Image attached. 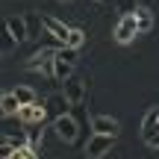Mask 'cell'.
Returning <instances> with one entry per match:
<instances>
[{
    "label": "cell",
    "mask_w": 159,
    "mask_h": 159,
    "mask_svg": "<svg viewBox=\"0 0 159 159\" xmlns=\"http://www.w3.org/2000/svg\"><path fill=\"white\" fill-rule=\"evenodd\" d=\"M59 3H68V0H59Z\"/></svg>",
    "instance_id": "24"
},
{
    "label": "cell",
    "mask_w": 159,
    "mask_h": 159,
    "mask_svg": "<svg viewBox=\"0 0 159 159\" xmlns=\"http://www.w3.org/2000/svg\"><path fill=\"white\" fill-rule=\"evenodd\" d=\"M156 109H159V106H156Z\"/></svg>",
    "instance_id": "26"
},
{
    "label": "cell",
    "mask_w": 159,
    "mask_h": 159,
    "mask_svg": "<svg viewBox=\"0 0 159 159\" xmlns=\"http://www.w3.org/2000/svg\"><path fill=\"white\" fill-rule=\"evenodd\" d=\"M139 21H136V12H124V15L115 21V30H112V39L115 44H130L133 39H139Z\"/></svg>",
    "instance_id": "1"
},
{
    "label": "cell",
    "mask_w": 159,
    "mask_h": 159,
    "mask_svg": "<svg viewBox=\"0 0 159 159\" xmlns=\"http://www.w3.org/2000/svg\"><path fill=\"white\" fill-rule=\"evenodd\" d=\"M12 159H39V150H33L30 144H24V148H15Z\"/></svg>",
    "instance_id": "19"
},
{
    "label": "cell",
    "mask_w": 159,
    "mask_h": 159,
    "mask_svg": "<svg viewBox=\"0 0 159 159\" xmlns=\"http://www.w3.org/2000/svg\"><path fill=\"white\" fill-rule=\"evenodd\" d=\"M44 33L50 35V41L65 44V41H68V35H71V27H68L65 21H59V18H53V15H44Z\"/></svg>",
    "instance_id": "7"
},
{
    "label": "cell",
    "mask_w": 159,
    "mask_h": 159,
    "mask_svg": "<svg viewBox=\"0 0 159 159\" xmlns=\"http://www.w3.org/2000/svg\"><path fill=\"white\" fill-rule=\"evenodd\" d=\"M50 124H53V133H56V139H59V142H65V144L80 142V133H83V130H80V124H77L74 112L59 115V118H53Z\"/></svg>",
    "instance_id": "2"
},
{
    "label": "cell",
    "mask_w": 159,
    "mask_h": 159,
    "mask_svg": "<svg viewBox=\"0 0 159 159\" xmlns=\"http://www.w3.org/2000/svg\"><path fill=\"white\" fill-rule=\"evenodd\" d=\"M115 139H118V136L91 133V136H89V142H85V156H89V159H100V156H106L109 150L115 148Z\"/></svg>",
    "instance_id": "4"
},
{
    "label": "cell",
    "mask_w": 159,
    "mask_h": 159,
    "mask_svg": "<svg viewBox=\"0 0 159 159\" xmlns=\"http://www.w3.org/2000/svg\"><path fill=\"white\" fill-rule=\"evenodd\" d=\"M85 44V33L80 27H71V35H68V41H65V47H74V50H80V47Z\"/></svg>",
    "instance_id": "18"
},
{
    "label": "cell",
    "mask_w": 159,
    "mask_h": 159,
    "mask_svg": "<svg viewBox=\"0 0 159 159\" xmlns=\"http://www.w3.org/2000/svg\"><path fill=\"white\" fill-rule=\"evenodd\" d=\"M6 30H9L18 41H27V39H30V30H27L24 15H9V18H6Z\"/></svg>",
    "instance_id": "10"
},
{
    "label": "cell",
    "mask_w": 159,
    "mask_h": 159,
    "mask_svg": "<svg viewBox=\"0 0 159 159\" xmlns=\"http://www.w3.org/2000/svg\"><path fill=\"white\" fill-rule=\"evenodd\" d=\"M24 127H27V124H24ZM24 127H21V130H6L0 142H9L12 148H24V144H30V130H24Z\"/></svg>",
    "instance_id": "13"
},
{
    "label": "cell",
    "mask_w": 159,
    "mask_h": 159,
    "mask_svg": "<svg viewBox=\"0 0 159 159\" xmlns=\"http://www.w3.org/2000/svg\"><path fill=\"white\" fill-rule=\"evenodd\" d=\"M97 3H100V0H97Z\"/></svg>",
    "instance_id": "25"
},
{
    "label": "cell",
    "mask_w": 159,
    "mask_h": 159,
    "mask_svg": "<svg viewBox=\"0 0 159 159\" xmlns=\"http://www.w3.org/2000/svg\"><path fill=\"white\" fill-rule=\"evenodd\" d=\"M139 6H142L139 0H121V9H124V12H136ZM124 12H121V15H124Z\"/></svg>",
    "instance_id": "23"
},
{
    "label": "cell",
    "mask_w": 159,
    "mask_h": 159,
    "mask_svg": "<svg viewBox=\"0 0 159 159\" xmlns=\"http://www.w3.org/2000/svg\"><path fill=\"white\" fill-rule=\"evenodd\" d=\"M44 106H47V115H50V121L53 118H59V115H68L71 112V100L65 97V91H56V94H50L44 100Z\"/></svg>",
    "instance_id": "8"
},
{
    "label": "cell",
    "mask_w": 159,
    "mask_h": 159,
    "mask_svg": "<svg viewBox=\"0 0 159 159\" xmlns=\"http://www.w3.org/2000/svg\"><path fill=\"white\" fill-rule=\"evenodd\" d=\"M30 148L41 153V133H39V130H30Z\"/></svg>",
    "instance_id": "22"
},
{
    "label": "cell",
    "mask_w": 159,
    "mask_h": 159,
    "mask_svg": "<svg viewBox=\"0 0 159 159\" xmlns=\"http://www.w3.org/2000/svg\"><path fill=\"white\" fill-rule=\"evenodd\" d=\"M91 133H106V136H118L121 124L112 115H91Z\"/></svg>",
    "instance_id": "9"
},
{
    "label": "cell",
    "mask_w": 159,
    "mask_h": 159,
    "mask_svg": "<svg viewBox=\"0 0 159 159\" xmlns=\"http://www.w3.org/2000/svg\"><path fill=\"white\" fill-rule=\"evenodd\" d=\"M53 59H56V50L41 47V50H35L33 56L24 62V68H27V71H35V74H44V77H53Z\"/></svg>",
    "instance_id": "3"
},
{
    "label": "cell",
    "mask_w": 159,
    "mask_h": 159,
    "mask_svg": "<svg viewBox=\"0 0 159 159\" xmlns=\"http://www.w3.org/2000/svg\"><path fill=\"white\" fill-rule=\"evenodd\" d=\"M12 91H15V97L21 100V106H30V103H35V100H39V97H35V91L30 89V85H15Z\"/></svg>",
    "instance_id": "16"
},
{
    "label": "cell",
    "mask_w": 159,
    "mask_h": 159,
    "mask_svg": "<svg viewBox=\"0 0 159 159\" xmlns=\"http://www.w3.org/2000/svg\"><path fill=\"white\" fill-rule=\"evenodd\" d=\"M0 112H3V118H15L18 112H21V100L15 97V91H3V97H0Z\"/></svg>",
    "instance_id": "12"
},
{
    "label": "cell",
    "mask_w": 159,
    "mask_h": 159,
    "mask_svg": "<svg viewBox=\"0 0 159 159\" xmlns=\"http://www.w3.org/2000/svg\"><path fill=\"white\" fill-rule=\"evenodd\" d=\"M15 44H21V41H18L15 35H12L9 30H6V35H3V56H9V53L15 50Z\"/></svg>",
    "instance_id": "21"
},
{
    "label": "cell",
    "mask_w": 159,
    "mask_h": 159,
    "mask_svg": "<svg viewBox=\"0 0 159 159\" xmlns=\"http://www.w3.org/2000/svg\"><path fill=\"white\" fill-rule=\"evenodd\" d=\"M18 118H21V124H27V127H39V124H44V121H50V115H47L44 103L35 100V103H30V106H21Z\"/></svg>",
    "instance_id": "5"
},
{
    "label": "cell",
    "mask_w": 159,
    "mask_h": 159,
    "mask_svg": "<svg viewBox=\"0 0 159 159\" xmlns=\"http://www.w3.org/2000/svg\"><path fill=\"white\" fill-rule=\"evenodd\" d=\"M156 124H159V109L153 106V109H148V112H144V118H142V136H148Z\"/></svg>",
    "instance_id": "17"
},
{
    "label": "cell",
    "mask_w": 159,
    "mask_h": 159,
    "mask_svg": "<svg viewBox=\"0 0 159 159\" xmlns=\"http://www.w3.org/2000/svg\"><path fill=\"white\" fill-rule=\"evenodd\" d=\"M142 139H144V144H148L150 150H159V124L148 133V136H142Z\"/></svg>",
    "instance_id": "20"
},
{
    "label": "cell",
    "mask_w": 159,
    "mask_h": 159,
    "mask_svg": "<svg viewBox=\"0 0 159 159\" xmlns=\"http://www.w3.org/2000/svg\"><path fill=\"white\" fill-rule=\"evenodd\" d=\"M24 21H27L30 39H39V35L44 33V15H39V12H27V15H24Z\"/></svg>",
    "instance_id": "14"
},
{
    "label": "cell",
    "mask_w": 159,
    "mask_h": 159,
    "mask_svg": "<svg viewBox=\"0 0 159 159\" xmlns=\"http://www.w3.org/2000/svg\"><path fill=\"white\" fill-rule=\"evenodd\" d=\"M62 91H65V97L71 100V106H77V103H83L85 100V91H89V85H85V80L74 74V77H68L62 83Z\"/></svg>",
    "instance_id": "6"
},
{
    "label": "cell",
    "mask_w": 159,
    "mask_h": 159,
    "mask_svg": "<svg viewBox=\"0 0 159 159\" xmlns=\"http://www.w3.org/2000/svg\"><path fill=\"white\" fill-rule=\"evenodd\" d=\"M136 21H139V30H142V33H150V30H153V12H150L148 6H139L136 9Z\"/></svg>",
    "instance_id": "15"
},
{
    "label": "cell",
    "mask_w": 159,
    "mask_h": 159,
    "mask_svg": "<svg viewBox=\"0 0 159 159\" xmlns=\"http://www.w3.org/2000/svg\"><path fill=\"white\" fill-rule=\"evenodd\" d=\"M68 77H74V62L56 53V59H53V80L56 83H65Z\"/></svg>",
    "instance_id": "11"
}]
</instances>
